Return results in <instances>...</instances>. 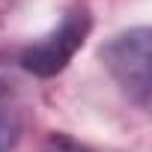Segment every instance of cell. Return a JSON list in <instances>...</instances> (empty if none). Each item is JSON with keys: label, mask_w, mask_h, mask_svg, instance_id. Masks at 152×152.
I'll return each mask as SVG.
<instances>
[{"label": "cell", "mask_w": 152, "mask_h": 152, "mask_svg": "<svg viewBox=\"0 0 152 152\" xmlns=\"http://www.w3.org/2000/svg\"><path fill=\"white\" fill-rule=\"evenodd\" d=\"M42 152H84V149H81L78 143H72L69 137H60V134H54Z\"/></svg>", "instance_id": "cell-3"}, {"label": "cell", "mask_w": 152, "mask_h": 152, "mask_svg": "<svg viewBox=\"0 0 152 152\" xmlns=\"http://www.w3.org/2000/svg\"><path fill=\"white\" fill-rule=\"evenodd\" d=\"M6 87H9V81H6V75L0 72V93H6Z\"/></svg>", "instance_id": "cell-4"}, {"label": "cell", "mask_w": 152, "mask_h": 152, "mask_svg": "<svg viewBox=\"0 0 152 152\" xmlns=\"http://www.w3.org/2000/svg\"><path fill=\"white\" fill-rule=\"evenodd\" d=\"M90 27H93V15L87 9V3H72L60 21L36 42H30L24 51H21V69H27L36 78H54L60 75L72 57L78 54L90 36Z\"/></svg>", "instance_id": "cell-1"}, {"label": "cell", "mask_w": 152, "mask_h": 152, "mask_svg": "<svg viewBox=\"0 0 152 152\" xmlns=\"http://www.w3.org/2000/svg\"><path fill=\"white\" fill-rule=\"evenodd\" d=\"M104 66L110 69L113 81L128 93V99H134L140 107L149 104V90H152V78H149V30L146 27H134L128 33L113 36L104 51Z\"/></svg>", "instance_id": "cell-2"}]
</instances>
